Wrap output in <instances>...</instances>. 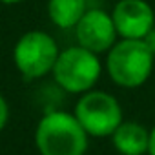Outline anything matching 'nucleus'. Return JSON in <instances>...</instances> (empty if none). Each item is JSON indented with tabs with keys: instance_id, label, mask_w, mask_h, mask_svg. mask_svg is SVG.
Instances as JSON below:
<instances>
[{
	"instance_id": "obj_9",
	"label": "nucleus",
	"mask_w": 155,
	"mask_h": 155,
	"mask_svg": "<svg viewBox=\"0 0 155 155\" xmlns=\"http://www.w3.org/2000/svg\"><path fill=\"white\" fill-rule=\"evenodd\" d=\"M86 11V0H48V17L60 29H75Z\"/></svg>"
},
{
	"instance_id": "obj_3",
	"label": "nucleus",
	"mask_w": 155,
	"mask_h": 155,
	"mask_svg": "<svg viewBox=\"0 0 155 155\" xmlns=\"http://www.w3.org/2000/svg\"><path fill=\"white\" fill-rule=\"evenodd\" d=\"M55 82L68 93L82 95L95 88L102 75V64L99 55L82 48L71 46L58 53V58L53 66Z\"/></svg>"
},
{
	"instance_id": "obj_10",
	"label": "nucleus",
	"mask_w": 155,
	"mask_h": 155,
	"mask_svg": "<svg viewBox=\"0 0 155 155\" xmlns=\"http://www.w3.org/2000/svg\"><path fill=\"white\" fill-rule=\"evenodd\" d=\"M8 120H9V104H8L6 97L0 93V133L8 126Z\"/></svg>"
},
{
	"instance_id": "obj_5",
	"label": "nucleus",
	"mask_w": 155,
	"mask_h": 155,
	"mask_svg": "<svg viewBox=\"0 0 155 155\" xmlns=\"http://www.w3.org/2000/svg\"><path fill=\"white\" fill-rule=\"evenodd\" d=\"M73 115L77 117L90 137L104 139L119 128L122 119V108L119 101L106 91L90 90L81 95L75 104Z\"/></svg>"
},
{
	"instance_id": "obj_6",
	"label": "nucleus",
	"mask_w": 155,
	"mask_h": 155,
	"mask_svg": "<svg viewBox=\"0 0 155 155\" xmlns=\"http://www.w3.org/2000/svg\"><path fill=\"white\" fill-rule=\"evenodd\" d=\"M75 35L79 40V46L97 55L110 51L119 37L111 13L99 8L88 9L84 13V17L75 26Z\"/></svg>"
},
{
	"instance_id": "obj_2",
	"label": "nucleus",
	"mask_w": 155,
	"mask_h": 155,
	"mask_svg": "<svg viewBox=\"0 0 155 155\" xmlns=\"http://www.w3.org/2000/svg\"><path fill=\"white\" fill-rule=\"evenodd\" d=\"M153 55L142 38H120L106 57L110 79L120 88H139L151 75Z\"/></svg>"
},
{
	"instance_id": "obj_11",
	"label": "nucleus",
	"mask_w": 155,
	"mask_h": 155,
	"mask_svg": "<svg viewBox=\"0 0 155 155\" xmlns=\"http://www.w3.org/2000/svg\"><path fill=\"white\" fill-rule=\"evenodd\" d=\"M142 40H144V44L148 46V49L151 51V55L155 57V26H153V28L148 31V35H146Z\"/></svg>"
},
{
	"instance_id": "obj_7",
	"label": "nucleus",
	"mask_w": 155,
	"mask_h": 155,
	"mask_svg": "<svg viewBox=\"0 0 155 155\" xmlns=\"http://www.w3.org/2000/svg\"><path fill=\"white\" fill-rule=\"evenodd\" d=\"M111 17L120 38H144L155 26V11L146 0H119Z\"/></svg>"
},
{
	"instance_id": "obj_13",
	"label": "nucleus",
	"mask_w": 155,
	"mask_h": 155,
	"mask_svg": "<svg viewBox=\"0 0 155 155\" xmlns=\"http://www.w3.org/2000/svg\"><path fill=\"white\" fill-rule=\"evenodd\" d=\"M2 4H18V2H24V0H0Z\"/></svg>"
},
{
	"instance_id": "obj_12",
	"label": "nucleus",
	"mask_w": 155,
	"mask_h": 155,
	"mask_svg": "<svg viewBox=\"0 0 155 155\" xmlns=\"http://www.w3.org/2000/svg\"><path fill=\"white\" fill-rule=\"evenodd\" d=\"M148 155H155V126L150 130V146H148Z\"/></svg>"
},
{
	"instance_id": "obj_8",
	"label": "nucleus",
	"mask_w": 155,
	"mask_h": 155,
	"mask_svg": "<svg viewBox=\"0 0 155 155\" xmlns=\"http://www.w3.org/2000/svg\"><path fill=\"white\" fill-rule=\"evenodd\" d=\"M111 142L120 155H144L150 146V130L135 120H122L111 133Z\"/></svg>"
},
{
	"instance_id": "obj_1",
	"label": "nucleus",
	"mask_w": 155,
	"mask_h": 155,
	"mask_svg": "<svg viewBox=\"0 0 155 155\" xmlns=\"http://www.w3.org/2000/svg\"><path fill=\"white\" fill-rule=\"evenodd\" d=\"M90 135L68 111L46 113L35 130V146L40 155H84Z\"/></svg>"
},
{
	"instance_id": "obj_4",
	"label": "nucleus",
	"mask_w": 155,
	"mask_h": 155,
	"mask_svg": "<svg viewBox=\"0 0 155 155\" xmlns=\"http://www.w3.org/2000/svg\"><path fill=\"white\" fill-rule=\"evenodd\" d=\"M58 53V46L49 33L31 29L17 40L13 48V62L24 79L35 81L53 71Z\"/></svg>"
}]
</instances>
